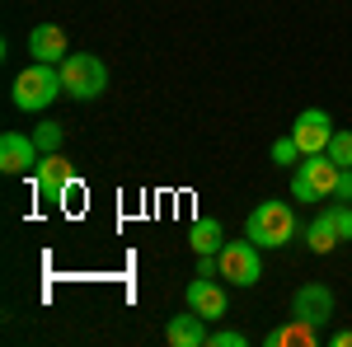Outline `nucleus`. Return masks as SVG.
<instances>
[{"mask_svg":"<svg viewBox=\"0 0 352 347\" xmlns=\"http://www.w3.org/2000/svg\"><path fill=\"white\" fill-rule=\"evenodd\" d=\"M244 235L258 249H282V244H292L300 235V221L287 202H258L249 212V221H244Z\"/></svg>","mask_w":352,"mask_h":347,"instance_id":"nucleus-1","label":"nucleus"},{"mask_svg":"<svg viewBox=\"0 0 352 347\" xmlns=\"http://www.w3.org/2000/svg\"><path fill=\"white\" fill-rule=\"evenodd\" d=\"M300 160V146L292 136H282V141H272V164H296Z\"/></svg>","mask_w":352,"mask_h":347,"instance_id":"nucleus-18","label":"nucleus"},{"mask_svg":"<svg viewBox=\"0 0 352 347\" xmlns=\"http://www.w3.org/2000/svg\"><path fill=\"white\" fill-rule=\"evenodd\" d=\"M56 94H66V89H61V66L33 61V66H24V71L14 76V94H10V99H14L19 113H43Z\"/></svg>","mask_w":352,"mask_h":347,"instance_id":"nucleus-2","label":"nucleus"},{"mask_svg":"<svg viewBox=\"0 0 352 347\" xmlns=\"http://www.w3.org/2000/svg\"><path fill=\"white\" fill-rule=\"evenodd\" d=\"M329 216H333V225H338V240H352V202H333Z\"/></svg>","mask_w":352,"mask_h":347,"instance_id":"nucleus-17","label":"nucleus"},{"mask_svg":"<svg viewBox=\"0 0 352 347\" xmlns=\"http://www.w3.org/2000/svg\"><path fill=\"white\" fill-rule=\"evenodd\" d=\"M338 132L333 122H329L324 108H305L296 122H292V141L300 146V155H324L329 150V136Z\"/></svg>","mask_w":352,"mask_h":347,"instance_id":"nucleus-7","label":"nucleus"},{"mask_svg":"<svg viewBox=\"0 0 352 347\" xmlns=\"http://www.w3.org/2000/svg\"><path fill=\"white\" fill-rule=\"evenodd\" d=\"M80 197H85V188H80V183H71V188H66V192H61V197H56V202L76 212V207H80Z\"/></svg>","mask_w":352,"mask_h":347,"instance_id":"nucleus-21","label":"nucleus"},{"mask_svg":"<svg viewBox=\"0 0 352 347\" xmlns=\"http://www.w3.org/2000/svg\"><path fill=\"white\" fill-rule=\"evenodd\" d=\"M33 141H38V150H43V155H52V150H61V141H66V132H61V122H38V132H33Z\"/></svg>","mask_w":352,"mask_h":347,"instance_id":"nucleus-15","label":"nucleus"},{"mask_svg":"<svg viewBox=\"0 0 352 347\" xmlns=\"http://www.w3.org/2000/svg\"><path fill=\"white\" fill-rule=\"evenodd\" d=\"M329 343H333V347H352V328H343V333H333Z\"/></svg>","mask_w":352,"mask_h":347,"instance_id":"nucleus-22","label":"nucleus"},{"mask_svg":"<svg viewBox=\"0 0 352 347\" xmlns=\"http://www.w3.org/2000/svg\"><path fill=\"white\" fill-rule=\"evenodd\" d=\"M28 52H33V61H52V66H61V61L71 56V47H66V28L33 24V33H28Z\"/></svg>","mask_w":352,"mask_h":347,"instance_id":"nucleus-11","label":"nucleus"},{"mask_svg":"<svg viewBox=\"0 0 352 347\" xmlns=\"http://www.w3.org/2000/svg\"><path fill=\"white\" fill-rule=\"evenodd\" d=\"M164 338H169L174 347H207L212 333H207V320H202L197 310H188V315H174V320H169Z\"/></svg>","mask_w":352,"mask_h":347,"instance_id":"nucleus-12","label":"nucleus"},{"mask_svg":"<svg viewBox=\"0 0 352 347\" xmlns=\"http://www.w3.org/2000/svg\"><path fill=\"white\" fill-rule=\"evenodd\" d=\"M38 141L24 132H5L0 136V169L5 174H28V169H38Z\"/></svg>","mask_w":352,"mask_h":347,"instance_id":"nucleus-8","label":"nucleus"},{"mask_svg":"<svg viewBox=\"0 0 352 347\" xmlns=\"http://www.w3.org/2000/svg\"><path fill=\"white\" fill-rule=\"evenodd\" d=\"M305 244H310V254H329V249H338V225H333V216L320 212L310 225H305Z\"/></svg>","mask_w":352,"mask_h":347,"instance_id":"nucleus-14","label":"nucleus"},{"mask_svg":"<svg viewBox=\"0 0 352 347\" xmlns=\"http://www.w3.org/2000/svg\"><path fill=\"white\" fill-rule=\"evenodd\" d=\"M329 160L343 164V169L352 164V132H333L329 136Z\"/></svg>","mask_w":352,"mask_h":347,"instance_id":"nucleus-16","label":"nucleus"},{"mask_svg":"<svg viewBox=\"0 0 352 347\" xmlns=\"http://www.w3.org/2000/svg\"><path fill=\"white\" fill-rule=\"evenodd\" d=\"M292 320H300V324H310V328L324 333L329 320H333V291H329L324 282H305L292 295Z\"/></svg>","mask_w":352,"mask_h":347,"instance_id":"nucleus-6","label":"nucleus"},{"mask_svg":"<svg viewBox=\"0 0 352 347\" xmlns=\"http://www.w3.org/2000/svg\"><path fill=\"white\" fill-rule=\"evenodd\" d=\"M71 183H76V169H71V160H66V155H56V150H52L47 160H38L33 188H38L47 202H56V197H61V192H66Z\"/></svg>","mask_w":352,"mask_h":347,"instance_id":"nucleus-10","label":"nucleus"},{"mask_svg":"<svg viewBox=\"0 0 352 347\" xmlns=\"http://www.w3.org/2000/svg\"><path fill=\"white\" fill-rule=\"evenodd\" d=\"M184 300H188V310H197L207 324H221V315H226V291L217 287V277H192Z\"/></svg>","mask_w":352,"mask_h":347,"instance_id":"nucleus-9","label":"nucleus"},{"mask_svg":"<svg viewBox=\"0 0 352 347\" xmlns=\"http://www.w3.org/2000/svg\"><path fill=\"white\" fill-rule=\"evenodd\" d=\"M333 202H352V164L338 174V188H333Z\"/></svg>","mask_w":352,"mask_h":347,"instance_id":"nucleus-20","label":"nucleus"},{"mask_svg":"<svg viewBox=\"0 0 352 347\" xmlns=\"http://www.w3.org/2000/svg\"><path fill=\"white\" fill-rule=\"evenodd\" d=\"M338 174H343V164L329 160V150L324 155H300L296 174H292V197L296 202H329L338 188Z\"/></svg>","mask_w":352,"mask_h":347,"instance_id":"nucleus-4","label":"nucleus"},{"mask_svg":"<svg viewBox=\"0 0 352 347\" xmlns=\"http://www.w3.org/2000/svg\"><path fill=\"white\" fill-rule=\"evenodd\" d=\"M61 89H66L76 104L99 99V94L109 89V66H104V56H94V52H71L66 61H61Z\"/></svg>","mask_w":352,"mask_h":347,"instance_id":"nucleus-3","label":"nucleus"},{"mask_svg":"<svg viewBox=\"0 0 352 347\" xmlns=\"http://www.w3.org/2000/svg\"><path fill=\"white\" fill-rule=\"evenodd\" d=\"M244 343H249V338L235 333V328H217V333L207 338V347H244Z\"/></svg>","mask_w":352,"mask_h":347,"instance_id":"nucleus-19","label":"nucleus"},{"mask_svg":"<svg viewBox=\"0 0 352 347\" xmlns=\"http://www.w3.org/2000/svg\"><path fill=\"white\" fill-rule=\"evenodd\" d=\"M188 244H192V254H221V244H226V230H221V221H217V216H202V221H192Z\"/></svg>","mask_w":352,"mask_h":347,"instance_id":"nucleus-13","label":"nucleus"},{"mask_svg":"<svg viewBox=\"0 0 352 347\" xmlns=\"http://www.w3.org/2000/svg\"><path fill=\"white\" fill-rule=\"evenodd\" d=\"M221 277L230 282V287H254L258 277H263V258H258V244L249 240H226L221 244Z\"/></svg>","mask_w":352,"mask_h":347,"instance_id":"nucleus-5","label":"nucleus"}]
</instances>
